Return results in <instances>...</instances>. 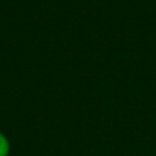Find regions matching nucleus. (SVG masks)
<instances>
[{
  "mask_svg": "<svg viewBox=\"0 0 156 156\" xmlns=\"http://www.w3.org/2000/svg\"><path fill=\"white\" fill-rule=\"evenodd\" d=\"M10 154V141L0 132V156H8Z\"/></svg>",
  "mask_w": 156,
  "mask_h": 156,
  "instance_id": "obj_1",
  "label": "nucleus"
}]
</instances>
